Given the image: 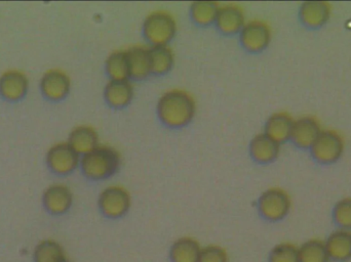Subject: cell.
Instances as JSON below:
<instances>
[{"mask_svg":"<svg viewBox=\"0 0 351 262\" xmlns=\"http://www.w3.org/2000/svg\"><path fill=\"white\" fill-rule=\"evenodd\" d=\"M195 113V101L185 90H168L160 96L158 103V114L160 121L173 129H179L191 122Z\"/></svg>","mask_w":351,"mask_h":262,"instance_id":"cell-1","label":"cell"},{"mask_svg":"<svg viewBox=\"0 0 351 262\" xmlns=\"http://www.w3.org/2000/svg\"><path fill=\"white\" fill-rule=\"evenodd\" d=\"M84 175L93 181L107 179L117 172L121 165V155L108 146H98L80 160Z\"/></svg>","mask_w":351,"mask_h":262,"instance_id":"cell-2","label":"cell"},{"mask_svg":"<svg viewBox=\"0 0 351 262\" xmlns=\"http://www.w3.org/2000/svg\"><path fill=\"white\" fill-rule=\"evenodd\" d=\"M257 207L260 216L266 222H282L292 209V199L284 189L270 187L260 196Z\"/></svg>","mask_w":351,"mask_h":262,"instance_id":"cell-3","label":"cell"},{"mask_svg":"<svg viewBox=\"0 0 351 262\" xmlns=\"http://www.w3.org/2000/svg\"><path fill=\"white\" fill-rule=\"evenodd\" d=\"M177 33V22L173 14L166 10H156L146 16L143 22V34L150 43L167 45Z\"/></svg>","mask_w":351,"mask_h":262,"instance_id":"cell-4","label":"cell"},{"mask_svg":"<svg viewBox=\"0 0 351 262\" xmlns=\"http://www.w3.org/2000/svg\"><path fill=\"white\" fill-rule=\"evenodd\" d=\"M99 209L105 218L119 220L129 212L132 206L130 192L121 185H110L101 192L98 200Z\"/></svg>","mask_w":351,"mask_h":262,"instance_id":"cell-5","label":"cell"},{"mask_svg":"<svg viewBox=\"0 0 351 262\" xmlns=\"http://www.w3.org/2000/svg\"><path fill=\"white\" fill-rule=\"evenodd\" d=\"M346 142L343 136L336 131H323L311 148V155L322 164L337 162L344 153Z\"/></svg>","mask_w":351,"mask_h":262,"instance_id":"cell-6","label":"cell"},{"mask_svg":"<svg viewBox=\"0 0 351 262\" xmlns=\"http://www.w3.org/2000/svg\"><path fill=\"white\" fill-rule=\"evenodd\" d=\"M271 38V29L263 21H250L241 31V44L251 53H259L267 49Z\"/></svg>","mask_w":351,"mask_h":262,"instance_id":"cell-7","label":"cell"},{"mask_svg":"<svg viewBox=\"0 0 351 262\" xmlns=\"http://www.w3.org/2000/svg\"><path fill=\"white\" fill-rule=\"evenodd\" d=\"M47 163L51 170L66 174L72 172L80 164V155L69 144H58L47 153Z\"/></svg>","mask_w":351,"mask_h":262,"instance_id":"cell-8","label":"cell"},{"mask_svg":"<svg viewBox=\"0 0 351 262\" xmlns=\"http://www.w3.org/2000/svg\"><path fill=\"white\" fill-rule=\"evenodd\" d=\"M322 131L319 121L315 117H300L294 121L291 140L299 148H311Z\"/></svg>","mask_w":351,"mask_h":262,"instance_id":"cell-9","label":"cell"},{"mask_svg":"<svg viewBox=\"0 0 351 262\" xmlns=\"http://www.w3.org/2000/svg\"><path fill=\"white\" fill-rule=\"evenodd\" d=\"M73 203L71 189L64 185H55L49 187L43 195V204L45 209L51 214L60 215L66 213Z\"/></svg>","mask_w":351,"mask_h":262,"instance_id":"cell-10","label":"cell"},{"mask_svg":"<svg viewBox=\"0 0 351 262\" xmlns=\"http://www.w3.org/2000/svg\"><path fill=\"white\" fill-rule=\"evenodd\" d=\"M217 28L224 34H235L241 32L245 25V12L237 4L220 6L216 18Z\"/></svg>","mask_w":351,"mask_h":262,"instance_id":"cell-11","label":"cell"},{"mask_svg":"<svg viewBox=\"0 0 351 262\" xmlns=\"http://www.w3.org/2000/svg\"><path fill=\"white\" fill-rule=\"evenodd\" d=\"M330 261L348 262L351 259V231L338 230L330 234L325 241Z\"/></svg>","mask_w":351,"mask_h":262,"instance_id":"cell-12","label":"cell"},{"mask_svg":"<svg viewBox=\"0 0 351 262\" xmlns=\"http://www.w3.org/2000/svg\"><path fill=\"white\" fill-rule=\"evenodd\" d=\"M70 86V78L60 70L47 72L41 79V90L51 100H62L65 98L69 94Z\"/></svg>","mask_w":351,"mask_h":262,"instance_id":"cell-13","label":"cell"},{"mask_svg":"<svg viewBox=\"0 0 351 262\" xmlns=\"http://www.w3.org/2000/svg\"><path fill=\"white\" fill-rule=\"evenodd\" d=\"M331 4L327 1L303 2L300 8V18L305 26L319 28L331 18Z\"/></svg>","mask_w":351,"mask_h":262,"instance_id":"cell-14","label":"cell"},{"mask_svg":"<svg viewBox=\"0 0 351 262\" xmlns=\"http://www.w3.org/2000/svg\"><path fill=\"white\" fill-rule=\"evenodd\" d=\"M280 152V144L272 140L265 133H260L252 140L250 153L257 162L266 164L278 158Z\"/></svg>","mask_w":351,"mask_h":262,"instance_id":"cell-15","label":"cell"},{"mask_svg":"<svg viewBox=\"0 0 351 262\" xmlns=\"http://www.w3.org/2000/svg\"><path fill=\"white\" fill-rule=\"evenodd\" d=\"M202 247L192 237L177 239L169 251L170 262H198Z\"/></svg>","mask_w":351,"mask_h":262,"instance_id":"cell-16","label":"cell"},{"mask_svg":"<svg viewBox=\"0 0 351 262\" xmlns=\"http://www.w3.org/2000/svg\"><path fill=\"white\" fill-rule=\"evenodd\" d=\"M134 98V86L129 80H110L105 88V99L113 108H123Z\"/></svg>","mask_w":351,"mask_h":262,"instance_id":"cell-17","label":"cell"},{"mask_svg":"<svg viewBox=\"0 0 351 262\" xmlns=\"http://www.w3.org/2000/svg\"><path fill=\"white\" fill-rule=\"evenodd\" d=\"M294 119L286 112L274 113L268 118L265 125V132L272 140L278 144L290 140L292 135Z\"/></svg>","mask_w":351,"mask_h":262,"instance_id":"cell-18","label":"cell"},{"mask_svg":"<svg viewBox=\"0 0 351 262\" xmlns=\"http://www.w3.org/2000/svg\"><path fill=\"white\" fill-rule=\"evenodd\" d=\"M128 61H129L130 77L135 79H144L152 74L149 49L136 45L128 49Z\"/></svg>","mask_w":351,"mask_h":262,"instance_id":"cell-19","label":"cell"},{"mask_svg":"<svg viewBox=\"0 0 351 262\" xmlns=\"http://www.w3.org/2000/svg\"><path fill=\"white\" fill-rule=\"evenodd\" d=\"M28 81L26 76L18 71L4 73L0 78V94L8 100H19L26 94Z\"/></svg>","mask_w":351,"mask_h":262,"instance_id":"cell-20","label":"cell"},{"mask_svg":"<svg viewBox=\"0 0 351 262\" xmlns=\"http://www.w3.org/2000/svg\"><path fill=\"white\" fill-rule=\"evenodd\" d=\"M68 144L78 155L88 154L99 146L98 133L93 127L82 125L70 133Z\"/></svg>","mask_w":351,"mask_h":262,"instance_id":"cell-21","label":"cell"},{"mask_svg":"<svg viewBox=\"0 0 351 262\" xmlns=\"http://www.w3.org/2000/svg\"><path fill=\"white\" fill-rule=\"evenodd\" d=\"M152 73L162 75L174 66L175 55L168 45H156L149 49Z\"/></svg>","mask_w":351,"mask_h":262,"instance_id":"cell-22","label":"cell"},{"mask_svg":"<svg viewBox=\"0 0 351 262\" xmlns=\"http://www.w3.org/2000/svg\"><path fill=\"white\" fill-rule=\"evenodd\" d=\"M67 259L63 247L53 240L39 243L33 253L34 262H63Z\"/></svg>","mask_w":351,"mask_h":262,"instance_id":"cell-23","label":"cell"},{"mask_svg":"<svg viewBox=\"0 0 351 262\" xmlns=\"http://www.w3.org/2000/svg\"><path fill=\"white\" fill-rule=\"evenodd\" d=\"M300 262H331L325 241L311 239L299 247Z\"/></svg>","mask_w":351,"mask_h":262,"instance_id":"cell-24","label":"cell"},{"mask_svg":"<svg viewBox=\"0 0 351 262\" xmlns=\"http://www.w3.org/2000/svg\"><path fill=\"white\" fill-rule=\"evenodd\" d=\"M220 4L214 1H195L191 4L190 14L196 24L206 26L216 22Z\"/></svg>","mask_w":351,"mask_h":262,"instance_id":"cell-25","label":"cell"},{"mask_svg":"<svg viewBox=\"0 0 351 262\" xmlns=\"http://www.w3.org/2000/svg\"><path fill=\"white\" fill-rule=\"evenodd\" d=\"M106 71L111 80H128L130 77L127 51H113L106 61Z\"/></svg>","mask_w":351,"mask_h":262,"instance_id":"cell-26","label":"cell"},{"mask_svg":"<svg viewBox=\"0 0 351 262\" xmlns=\"http://www.w3.org/2000/svg\"><path fill=\"white\" fill-rule=\"evenodd\" d=\"M267 262H300L299 247L293 243H280L270 250Z\"/></svg>","mask_w":351,"mask_h":262,"instance_id":"cell-27","label":"cell"},{"mask_svg":"<svg viewBox=\"0 0 351 262\" xmlns=\"http://www.w3.org/2000/svg\"><path fill=\"white\" fill-rule=\"evenodd\" d=\"M333 220L341 230L351 231V197L343 198L335 204Z\"/></svg>","mask_w":351,"mask_h":262,"instance_id":"cell-28","label":"cell"},{"mask_svg":"<svg viewBox=\"0 0 351 262\" xmlns=\"http://www.w3.org/2000/svg\"><path fill=\"white\" fill-rule=\"evenodd\" d=\"M198 262H229L228 252L219 245H208L202 247Z\"/></svg>","mask_w":351,"mask_h":262,"instance_id":"cell-29","label":"cell"},{"mask_svg":"<svg viewBox=\"0 0 351 262\" xmlns=\"http://www.w3.org/2000/svg\"><path fill=\"white\" fill-rule=\"evenodd\" d=\"M63 262H70L69 259H66V261H64Z\"/></svg>","mask_w":351,"mask_h":262,"instance_id":"cell-30","label":"cell"},{"mask_svg":"<svg viewBox=\"0 0 351 262\" xmlns=\"http://www.w3.org/2000/svg\"><path fill=\"white\" fill-rule=\"evenodd\" d=\"M331 262H333V261H331Z\"/></svg>","mask_w":351,"mask_h":262,"instance_id":"cell-31","label":"cell"}]
</instances>
